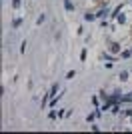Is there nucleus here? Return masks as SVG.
I'll use <instances>...</instances> for the list:
<instances>
[{"instance_id": "1", "label": "nucleus", "mask_w": 132, "mask_h": 134, "mask_svg": "<svg viewBox=\"0 0 132 134\" xmlns=\"http://www.w3.org/2000/svg\"><path fill=\"white\" fill-rule=\"evenodd\" d=\"M108 12H110L108 8H102V10L98 12V16H100V18H106V16H108Z\"/></svg>"}, {"instance_id": "2", "label": "nucleus", "mask_w": 132, "mask_h": 134, "mask_svg": "<svg viewBox=\"0 0 132 134\" xmlns=\"http://www.w3.org/2000/svg\"><path fill=\"white\" fill-rule=\"evenodd\" d=\"M64 8H66V10H74V6H72L70 0H64Z\"/></svg>"}, {"instance_id": "3", "label": "nucleus", "mask_w": 132, "mask_h": 134, "mask_svg": "<svg viewBox=\"0 0 132 134\" xmlns=\"http://www.w3.org/2000/svg\"><path fill=\"white\" fill-rule=\"evenodd\" d=\"M110 50H112V52H114V54H116V52L120 50V46H118V44H110Z\"/></svg>"}, {"instance_id": "4", "label": "nucleus", "mask_w": 132, "mask_h": 134, "mask_svg": "<svg viewBox=\"0 0 132 134\" xmlns=\"http://www.w3.org/2000/svg\"><path fill=\"white\" fill-rule=\"evenodd\" d=\"M122 102H132V94H126V96H122Z\"/></svg>"}, {"instance_id": "5", "label": "nucleus", "mask_w": 132, "mask_h": 134, "mask_svg": "<svg viewBox=\"0 0 132 134\" xmlns=\"http://www.w3.org/2000/svg\"><path fill=\"white\" fill-rule=\"evenodd\" d=\"M20 24H22V20H20V18H16V20H14V22H12V26L16 28V26H20Z\"/></svg>"}, {"instance_id": "6", "label": "nucleus", "mask_w": 132, "mask_h": 134, "mask_svg": "<svg viewBox=\"0 0 132 134\" xmlns=\"http://www.w3.org/2000/svg\"><path fill=\"white\" fill-rule=\"evenodd\" d=\"M118 22L124 24V22H126V16H124V14H120V16H118Z\"/></svg>"}, {"instance_id": "7", "label": "nucleus", "mask_w": 132, "mask_h": 134, "mask_svg": "<svg viewBox=\"0 0 132 134\" xmlns=\"http://www.w3.org/2000/svg\"><path fill=\"white\" fill-rule=\"evenodd\" d=\"M44 20H46V16H44V14H42V16H38V20H36V22H38V24H42Z\"/></svg>"}, {"instance_id": "8", "label": "nucleus", "mask_w": 132, "mask_h": 134, "mask_svg": "<svg viewBox=\"0 0 132 134\" xmlns=\"http://www.w3.org/2000/svg\"><path fill=\"white\" fill-rule=\"evenodd\" d=\"M128 78V72H120V80H126Z\"/></svg>"}, {"instance_id": "9", "label": "nucleus", "mask_w": 132, "mask_h": 134, "mask_svg": "<svg viewBox=\"0 0 132 134\" xmlns=\"http://www.w3.org/2000/svg\"><path fill=\"white\" fill-rule=\"evenodd\" d=\"M122 56H124V58H128V56H132V50H126V52H122Z\"/></svg>"}, {"instance_id": "10", "label": "nucleus", "mask_w": 132, "mask_h": 134, "mask_svg": "<svg viewBox=\"0 0 132 134\" xmlns=\"http://www.w3.org/2000/svg\"><path fill=\"white\" fill-rule=\"evenodd\" d=\"M12 6H14V8H18V6H20V0H12Z\"/></svg>"}]
</instances>
